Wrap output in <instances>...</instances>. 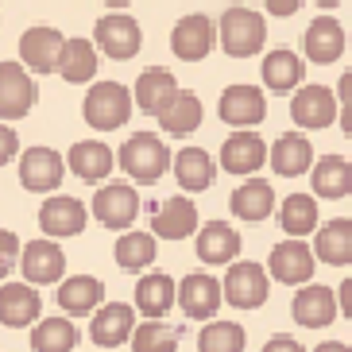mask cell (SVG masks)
<instances>
[{
  "instance_id": "1",
  "label": "cell",
  "mask_w": 352,
  "mask_h": 352,
  "mask_svg": "<svg viewBox=\"0 0 352 352\" xmlns=\"http://www.w3.org/2000/svg\"><path fill=\"white\" fill-rule=\"evenodd\" d=\"M116 159H120V170L132 175V182H159L163 170L170 166L166 144L151 132H135L132 140H124V147H120Z\"/></svg>"
},
{
  "instance_id": "2",
  "label": "cell",
  "mask_w": 352,
  "mask_h": 352,
  "mask_svg": "<svg viewBox=\"0 0 352 352\" xmlns=\"http://www.w3.org/2000/svg\"><path fill=\"white\" fill-rule=\"evenodd\" d=\"M132 116V94L120 82H97L85 94V124L97 132H113Z\"/></svg>"
},
{
  "instance_id": "3",
  "label": "cell",
  "mask_w": 352,
  "mask_h": 352,
  "mask_svg": "<svg viewBox=\"0 0 352 352\" xmlns=\"http://www.w3.org/2000/svg\"><path fill=\"white\" fill-rule=\"evenodd\" d=\"M263 39H267L263 16H256V12H248V8H228L225 16H221V47H225L232 58L256 54L259 47H263Z\"/></svg>"
},
{
  "instance_id": "4",
  "label": "cell",
  "mask_w": 352,
  "mask_h": 352,
  "mask_svg": "<svg viewBox=\"0 0 352 352\" xmlns=\"http://www.w3.org/2000/svg\"><path fill=\"white\" fill-rule=\"evenodd\" d=\"M225 298L236 310H256L267 302V271L259 263H232L225 275Z\"/></svg>"
},
{
  "instance_id": "5",
  "label": "cell",
  "mask_w": 352,
  "mask_h": 352,
  "mask_svg": "<svg viewBox=\"0 0 352 352\" xmlns=\"http://www.w3.org/2000/svg\"><path fill=\"white\" fill-rule=\"evenodd\" d=\"M94 35H97V47H101L109 58H116V63L140 54V43H144L140 23H135L132 16H101Z\"/></svg>"
},
{
  "instance_id": "6",
  "label": "cell",
  "mask_w": 352,
  "mask_h": 352,
  "mask_svg": "<svg viewBox=\"0 0 352 352\" xmlns=\"http://www.w3.org/2000/svg\"><path fill=\"white\" fill-rule=\"evenodd\" d=\"M35 104V85L20 63H0V116L20 120L32 113Z\"/></svg>"
},
{
  "instance_id": "7",
  "label": "cell",
  "mask_w": 352,
  "mask_h": 352,
  "mask_svg": "<svg viewBox=\"0 0 352 352\" xmlns=\"http://www.w3.org/2000/svg\"><path fill=\"white\" fill-rule=\"evenodd\" d=\"M178 306H182L186 318L209 321L213 314H217V306H221V283L213 279V275H206V271L186 275V279L178 283Z\"/></svg>"
},
{
  "instance_id": "8",
  "label": "cell",
  "mask_w": 352,
  "mask_h": 352,
  "mask_svg": "<svg viewBox=\"0 0 352 352\" xmlns=\"http://www.w3.org/2000/svg\"><path fill=\"white\" fill-rule=\"evenodd\" d=\"M140 213V194L124 182H113V186L97 190L94 197V217L101 221L104 228H128Z\"/></svg>"
},
{
  "instance_id": "9",
  "label": "cell",
  "mask_w": 352,
  "mask_h": 352,
  "mask_svg": "<svg viewBox=\"0 0 352 352\" xmlns=\"http://www.w3.org/2000/svg\"><path fill=\"white\" fill-rule=\"evenodd\" d=\"M63 51H66V39L54 32V28H32V32H23V39H20L23 66H28V70H35V74L58 70Z\"/></svg>"
},
{
  "instance_id": "10",
  "label": "cell",
  "mask_w": 352,
  "mask_h": 352,
  "mask_svg": "<svg viewBox=\"0 0 352 352\" xmlns=\"http://www.w3.org/2000/svg\"><path fill=\"white\" fill-rule=\"evenodd\" d=\"M217 113L232 128H252L267 116V101H263V94H259L256 85H228L225 94H221Z\"/></svg>"
},
{
  "instance_id": "11",
  "label": "cell",
  "mask_w": 352,
  "mask_h": 352,
  "mask_svg": "<svg viewBox=\"0 0 352 352\" xmlns=\"http://www.w3.org/2000/svg\"><path fill=\"white\" fill-rule=\"evenodd\" d=\"M290 116L302 128H329L337 120V97L325 85H302L290 101Z\"/></svg>"
},
{
  "instance_id": "12",
  "label": "cell",
  "mask_w": 352,
  "mask_h": 352,
  "mask_svg": "<svg viewBox=\"0 0 352 352\" xmlns=\"http://www.w3.org/2000/svg\"><path fill=\"white\" fill-rule=\"evenodd\" d=\"M170 51L182 58V63H201L209 51H213V23L209 16H182L170 32Z\"/></svg>"
},
{
  "instance_id": "13",
  "label": "cell",
  "mask_w": 352,
  "mask_h": 352,
  "mask_svg": "<svg viewBox=\"0 0 352 352\" xmlns=\"http://www.w3.org/2000/svg\"><path fill=\"white\" fill-rule=\"evenodd\" d=\"M178 94H182V89H178V78L170 70H163V66L144 70L140 82H135V104H140V113H147V116H163Z\"/></svg>"
},
{
  "instance_id": "14",
  "label": "cell",
  "mask_w": 352,
  "mask_h": 352,
  "mask_svg": "<svg viewBox=\"0 0 352 352\" xmlns=\"http://www.w3.org/2000/svg\"><path fill=\"white\" fill-rule=\"evenodd\" d=\"M337 310H341V298H337L329 287H321V283L318 287H302L298 294H294V306H290L294 321L306 325V329H325V325H333Z\"/></svg>"
},
{
  "instance_id": "15",
  "label": "cell",
  "mask_w": 352,
  "mask_h": 352,
  "mask_svg": "<svg viewBox=\"0 0 352 352\" xmlns=\"http://www.w3.org/2000/svg\"><path fill=\"white\" fill-rule=\"evenodd\" d=\"M63 175H66V163H63L58 151H51V147H32V151H23V159H20L23 190H35V194L54 190L63 182Z\"/></svg>"
},
{
  "instance_id": "16",
  "label": "cell",
  "mask_w": 352,
  "mask_h": 352,
  "mask_svg": "<svg viewBox=\"0 0 352 352\" xmlns=\"http://www.w3.org/2000/svg\"><path fill=\"white\" fill-rule=\"evenodd\" d=\"M263 159H271V151L248 128H240L236 135H228L225 147H221V166H225L228 175H252V170L263 166Z\"/></svg>"
},
{
  "instance_id": "17",
  "label": "cell",
  "mask_w": 352,
  "mask_h": 352,
  "mask_svg": "<svg viewBox=\"0 0 352 352\" xmlns=\"http://www.w3.org/2000/svg\"><path fill=\"white\" fill-rule=\"evenodd\" d=\"M20 267L23 275H28V283H58L63 279V271H66V256L63 248L54 244V240H32L28 248H23L20 256Z\"/></svg>"
},
{
  "instance_id": "18",
  "label": "cell",
  "mask_w": 352,
  "mask_h": 352,
  "mask_svg": "<svg viewBox=\"0 0 352 352\" xmlns=\"http://www.w3.org/2000/svg\"><path fill=\"white\" fill-rule=\"evenodd\" d=\"M197 228V206L190 197H166L151 217V232L163 240H186Z\"/></svg>"
},
{
  "instance_id": "19",
  "label": "cell",
  "mask_w": 352,
  "mask_h": 352,
  "mask_svg": "<svg viewBox=\"0 0 352 352\" xmlns=\"http://www.w3.org/2000/svg\"><path fill=\"white\" fill-rule=\"evenodd\" d=\"M267 263H271V275L279 283H310V275H314V252L298 236L275 244Z\"/></svg>"
},
{
  "instance_id": "20",
  "label": "cell",
  "mask_w": 352,
  "mask_h": 352,
  "mask_svg": "<svg viewBox=\"0 0 352 352\" xmlns=\"http://www.w3.org/2000/svg\"><path fill=\"white\" fill-rule=\"evenodd\" d=\"M240 256V232L225 221H209L201 232H197V259L209 263V267H221V263H232Z\"/></svg>"
},
{
  "instance_id": "21",
  "label": "cell",
  "mask_w": 352,
  "mask_h": 352,
  "mask_svg": "<svg viewBox=\"0 0 352 352\" xmlns=\"http://www.w3.org/2000/svg\"><path fill=\"white\" fill-rule=\"evenodd\" d=\"M39 228L47 236H78L85 228V206L78 197H51L39 209Z\"/></svg>"
},
{
  "instance_id": "22",
  "label": "cell",
  "mask_w": 352,
  "mask_h": 352,
  "mask_svg": "<svg viewBox=\"0 0 352 352\" xmlns=\"http://www.w3.org/2000/svg\"><path fill=\"white\" fill-rule=\"evenodd\" d=\"M132 306H124V302H109V306H101V314L94 318V325H89V337H94L101 349H116V344H124L128 337H132Z\"/></svg>"
},
{
  "instance_id": "23",
  "label": "cell",
  "mask_w": 352,
  "mask_h": 352,
  "mask_svg": "<svg viewBox=\"0 0 352 352\" xmlns=\"http://www.w3.org/2000/svg\"><path fill=\"white\" fill-rule=\"evenodd\" d=\"M314 166V147L306 135L298 132H287L275 140V147H271V170L283 178H294V175H306Z\"/></svg>"
},
{
  "instance_id": "24",
  "label": "cell",
  "mask_w": 352,
  "mask_h": 352,
  "mask_svg": "<svg viewBox=\"0 0 352 352\" xmlns=\"http://www.w3.org/2000/svg\"><path fill=\"white\" fill-rule=\"evenodd\" d=\"M344 51V28L333 16H318V20L306 28V54H310L318 66L337 63Z\"/></svg>"
},
{
  "instance_id": "25",
  "label": "cell",
  "mask_w": 352,
  "mask_h": 352,
  "mask_svg": "<svg viewBox=\"0 0 352 352\" xmlns=\"http://www.w3.org/2000/svg\"><path fill=\"white\" fill-rule=\"evenodd\" d=\"M39 310H43V302L32 287H23V283H4V290H0V318H4L8 329L32 325V321L39 318Z\"/></svg>"
},
{
  "instance_id": "26",
  "label": "cell",
  "mask_w": 352,
  "mask_h": 352,
  "mask_svg": "<svg viewBox=\"0 0 352 352\" xmlns=\"http://www.w3.org/2000/svg\"><path fill=\"white\" fill-rule=\"evenodd\" d=\"M310 182H314V194L318 197H329V201L349 197L352 194V166H349V159H341V155L318 159V166L310 170Z\"/></svg>"
},
{
  "instance_id": "27",
  "label": "cell",
  "mask_w": 352,
  "mask_h": 352,
  "mask_svg": "<svg viewBox=\"0 0 352 352\" xmlns=\"http://www.w3.org/2000/svg\"><path fill=\"white\" fill-rule=\"evenodd\" d=\"M178 302V287L170 275L155 271V275H144L140 287H135V310L147 314V318H163L170 306Z\"/></svg>"
},
{
  "instance_id": "28",
  "label": "cell",
  "mask_w": 352,
  "mask_h": 352,
  "mask_svg": "<svg viewBox=\"0 0 352 352\" xmlns=\"http://www.w3.org/2000/svg\"><path fill=\"white\" fill-rule=\"evenodd\" d=\"M104 287L94 275H70V279L58 287V306H63L70 318H82V314H94L97 302H101Z\"/></svg>"
},
{
  "instance_id": "29",
  "label": "cell",
  "mask_w": 352,
  "mask_h": 352,
  "mask_svg": "<svg viewBox=\"0 0 352 352\" xmlns=\"http://www.w3.org/2000/svg\"><path fill=\"white\" fill-rule=\"evenodd\" d=\"M318 259L329 267H344L352 263V221L337 217L329 225H321L318 232Z\"/></svg>"
},
{
  "instance_id": "30",
  "label": "cell",
  "mask_w": 352,
  "mask_h": 352,
  "mask_svg": "<svg viewBox=\"0 0 352 352\" xmlns=\"http://www.w3.org/2000/svg\"><path fill=\"white\" fill-rule=\"evenodd\" d=\"M175 178L182 190H209L213 186V159L201 147H182L175 155Z\"/></svg>"
},
{
  "instance_id": "31",
  "label": "cell",
  "mask_w": 352,
  "mask_h": 352,
  "mask_svg": "<svg viewBox=\"0 0 352 352\" xmlns=\"http://www.w3.org/2000/svg\"><path fill=\"white\" fill-rule=\"evenodd\" d=\"M70 170L85 182H101L113 170V151L97 140H82V144L70 147Z\"/></svg>"
},
{
  "instance_id": "32",
  "label": "cell",
  "mask_w": 352,
  "mask_h": 352,
  "mask_svg": "<svg viewBox=\"0 0 352 352\" xmlns=\"http://www.w3.org/2000/svg\"><path fill=\"white\" fill-rule=\"evenodd\" d=\"M271 209H275V190L263 178H252V182H244L232 194V213L240 221H263V217H271Z\"/></svg>"
},
{
  "instance_id": "33",
  "label": "cell",
  "mask_w": 352,
  "mask_h": 352,
  "mask_svg": "<svg viewBox=\"0 0 352 352\" xmlns=\"http://www.w3.org/2000/svg\"><path fill=\"white\" fill-rule=\"evenodd\" d=\"M263 82H267V89H275V94H287V89H294V85L302 82V58L294 51H271L267 58H263Z\"/></svg>"
},
{
  "instance_id": "34",
  "label": "cell",
  "mask_w": 352,
  "mask_h": 352,
  "mask_svg": "<svg viewBox=\"0 0 352 352\" xmlns=\"http://www.w3.org/2000/svg\"><path fill=\"white\" fill-rule=\"evenodd\" d=\"M58 74H63L70 85L89 82L97 74V47L89 39H70L63 51V63H58Z\"/></svg>"
},
{
  "instance_id": "35",
  "label": "cell",
  "mask_w": 352,
  "mask_h": 352,
  "mask_svg": "<svg viewBox=\"0 0 352 352\" xmlns=\"http://www.w3.org/2000/svg\"><path fill=\"white\" fill-rule=\"evenodd\" d=\"M279 221H283V232L290 236H306L318 228V201L310 194H290L279 209Z\"/></svg>"
},
{
  "instance_id": "36",
  "label": "cell",
  "mask_w": 352,
  "mask_h": 352,
  "mask_svg": "<svg viewBox=\"0 0 352 352\" xmlns=\"http://www.w3.org/2000/svg\"><path fill=\"white\" fill-rule=\"evenodd\" d=\"M78 344V329L66 318H47L32 329V349L35 352H70Z\"/></svg>"
},
{
  "instance_id": "37",
  "label": "cell",
  "mask_w": 352,
  "mask_h": 352,
  "mask_svg": "<svg viewBox=\"0 0 352 352\" xmlns=\"http://www.w3.org/2000/svg\"><path fill=\"white\" fill-rule=\"evenodd\" d=\"M116 263L124 271H144L155 263V236L151 232H124L116 240Z\"/></svg>"
},
{
  "instance_id": "38",
  "label": "cell",
  "mask_w": 352,
  "mask_h": 352,
  "mask_svg": "<svg viewBox=\"0 0 352 352\" xmlns=\"http://www.w3.org/2000/svg\"><path fill=\"white\" fill-rule=\"evenodd\" d=\"M159 120H163V128H166L170 135L194 132V128L201 124V101H197V94H186V89H182V94L170 101V109L159 116Z\"/></svg>"
},
{
  "instance_id": "39",
  "label": "cell",
  "mask_w": 352,
  "mask_h": 352,
  "mask_svg": "<svg viewBox=\"0 0 352 352\" xmlns=\"http://www.w3.org/2000/svg\"><path fill=\"white\" fill-rule=\"evenodd\" d=\"M197 352H244V329L236 321H213L197 337Z\"/></svg>"
},
{
  "instance_id": "40",
  "label": "cell",
  "mask_w": 352,
  "mask_h": 352,
  "mask_svg": "<svg viewBox=\"0 0 352 352\" xmlns=\"http://www.w3.org/2000/svg\"><path fill=\"white\" fill-rule=\"evenodd\" d=\"M132 349L135 352H175L178 349V333L170 325H159V318L135 325L132 333Z\"/></svg>"
},
{
  "instance_id": "41",
  "label": "cell",
  "mask_w": 352,
  "mask_h": 352,
  "mask_svg": "<svg viewBox=\"0 0 352 352\" xmlns=\"http://www.w3.org/2000/svg\"><path fill=\"white\" fill-rule=\"evenodd\" d=\"M20 240H16V232H8V228H4V232H0V267L8 271L12 263H20Z\"/></svg>"
},
{
  "instance_id": "42",
  "label": "cell",
  "mask_w": 352,
  "mask_h": 352,
  "mask_svg": "<svg viewBox=\"0 0 352 352\" xmlns=\"http://www.w3.org/2000/svg\"><path fill=\"white\" fill-rule=\"evenodd\" d=\"M16 151H20V135L8 128V120H4V128H0V163L8 166V159H16Z\"/></svg>"
},
{
  "instance_id": "43",
  "label": "cell",
  "mask_w": 352,
  "mask_h": 352,
  "mask_svg": "<svg viewBox=\"0 0 352 352\" xmlns=\"http://www.w3.org/2000/svg\"><path fill=\"white\" fill-rule=\"evenodd\" d=\"M263 4H267L271 16H283V20H287V16H294V12L306 4V0H263Z\"/></svg>"
},
{
  "instance_id": "44",
  "label": "cell",
  "mask_w": 352,
  "mask_h": 352,
  "mask_svg": "<svg viewBox=\"0 0 352 352\" xmlns=\"http://www.w3.org/2000/svg\"><path fill=\"white\" fill-rule=\"evenodd\" d=\"M263 352H306V349H302L294 337H271V341L263 344Z\"/></svg>"
},
{
  "instance_id": "45",
  "label": "cell",
  "mask_w": 352,
  "mask_h": 352,
  "mask_svg": "<svg viewBox=\"0 0 352 352\" xmlns=\"http://www.w3.org/2000/svg\"><path fill=\"white\" fill-rule=\"evenodd\" d=\"M337 294H341V310H344V318H352V279H344Z\"/></svg>"
},
{
  "instance_id": "46",
  "label": "cell",
  "mask_w": 352,
  "mask_h": 352,
  "mask_svg": "<svg viewBox=\"0 0 352 352\" xmlns=\"http://www.w3.org/2000/svg\"><path fill=\"white\" fill-rule=\"evenodd\" d=\"M341 128H344V135L352 140V101H344V109H341Z\"/></svg>"
},
{
  "instance_id": "47",
  "label": "cell",
  "mask_w": 352,
  "mask_h": 352,
  "mask_svg": "<svg viewBox=\"0 0 352 352\" xmlns=\"http://www.w3.org/2000/svg\"><path fill=\"white\" fill-rule=\"evenodd\" d=\"M337 94H341V101H352V70L341 78V85H337Z\"/></svg>"
},
{
  "instance_id": "48",
  "label": "cell",
  "mask_w": 352,
  "mask_h": 352,
  "mask_svg": "<svg viewBox=\"0 0 352 352\" xmlns=\"http://www.w3.org/2000/svg\"><path fill=\"white\" fill-rule=\"evenodd\" d=\"M318 352H352V349L341 341H325V344H318Z\"/></svg>"
},
{
  "instance_id": "49",
  "label": "cell",
  "mask_w": 352,
  "mask_h": 352,
  "mask_svg": "<svg viewBox=\"0 0 352 352\" xmlns=\"http://www.w3.org/2000/svg\"><path fill=\"white\" fill-rule=\"evenodd\" d=\"M101 4H109V8H124L128 0H101Z\"/></svg>"
},
{
  "instance_id": "50",
  "label": "cell",
  "mask_w": 352,
  "mask_h": 352,
  "mask_svg": "<svg viewBox=\"0 0 352 352\" xmlns=\"http://www.w3.org/2000/svg\"><path fill=\"white\" fill-rule=\"evenodd\" d=\"M321 8H337V4H341V0H318Z\"/></svg>"
}]
</instances>
